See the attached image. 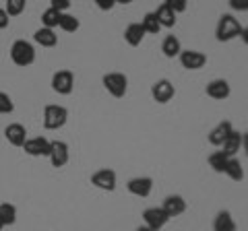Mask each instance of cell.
<instances>
[{"label": "cell", "mask_w": 248, "mask_h": 231, "mask_svg": "<svg viewBox=\"0 0 248 231\" xmlns=\"http://www.w3.org/2000/svg\"><path fill=\"white\" fill-rule=\"evenodd\" d=\"M215 37L217 42H230L236 40V37H242L246 42V27L240 25V21L234 14H221L219 21H217V29H215Z\"/></svg>", "instance_id": "6da1fadb"}, {"label": "cell", "mask_w": 248, "mask_h": 231, "mask_svg": "<svg viewBox=\"0 0 248 231\" xmlns=\"http://www.w3.org/2000/svg\"><path fill=\"white\" fill-rule=\"evenodd\" d=\"M11 60H13V64H17L21 68L31 66L35 62V48H33V43L27 42V40L13 42V45H11Z\"/></svg>", "instance_id": "7a4b0ae2"}, {"label": "cell", "mask_w": 248, "mask_h": 231, "mask_svg": "<svg viewBox=\"0 0 248 231\" xmlns=\"http://www.w3.org/2000/svg\"><path fill=\"white\" fill-rule=\"evenodd\" d=\"M68 120V110L64 105L50 103L44 107V128L46 130H60Z\"/></svg>", "instance_id": "3957f363"}, {"label": "cell", "mask_w": 248, "mask_h": 231, "mask_svg": "<svg viewBox=\"0 0 248 231\" xmlns=\"http://www.w3.org/2000/svg\"><path fill=\"white\" fill-rule=\"evenodd\" d=\"M102 83H104L108 93H110L112 97H116V99L124 97L126 91H128V76L124 72H108V74L102 76Z\"/></svg>", "instance_id": "277c9868"}, {"label": "cell", "mask_w": 248, "mask_h": 231, "mask_svg": "<svg viewBox=\"0 0 248 231\" xmlns=\"http://www.w3.org/2000/svg\"><path fill=\"white\" fill-rule=\"evenodd\" d=\"M52 89L58 95H71L75 89V74L68 68H60L52 74Z\"/></svg>", "instance_id": "5b68a950"}, {"label": "cell", "mask_w": 248, "mask_h": 231, "mask_svg": "<svg viewBox=\"0 0 248 231\" xmlns=\"http://www.w3.org/2000/svg\"><path fill=\"white\" fill-rule=\"evenodd\" d=\"M91 184L104 192H114L116 184H118V175H116L114 169L104 167V169H97L95 173H91Z\"/></svg>", "instance_id": "8992f818"}, {"label": "cell", "mask_w": 248, "mask_h": 231, "mask_svg": "<svg viewBox=\"0 0 248 231\" xmlns=\"http://www.w3.org/2000/svg\"><path fill=\"white\" fill-rule=\"evenodd\" d=\"M176 95V87L172 85V81H168V79H159V81H155L151 85V97H153V101H157V103H168V101H172Z\"/></svg>", "instance_id": "52a82bcc"}, {"label": "cell", "mask_w": 248, "mask_h": 231, "mask_svg": "<svg viewBox=\"0 0 248 231\" xmlns=\"http://www.w3.org/2000/svg\"><path fill=\"white\" fill-rule=\"evenodd\" d=\"M50 163L52 167H64L71 159V151H68V144L64 141H50Z\"/></svg>", "instance_id": "ba28073f"}, {"label": "cell", "mask_w": 248, "mask_h": 231, "mask_svg": "<svg viewBox=\"0 0 248 231\" xmlns=\"http://www.w3.org/2000/svg\"><path fill=\"white\" fill-rule=\"evenodd\" d=\"M178 58H180V64L186 71H201L207 64V56L199 50H182L178 54Z\"/></svg>", "instance_id": "9c48e42d"}, {"label": "cell", "mask_w": 248, "mask_h": 231, "mask_svg": "<svg viewBox=\"0 0 248 231\" xmlns=\"http://www.w3.org/2000/svg\"><path fill=\"white\" fill-rule=\"evenodd\" d=\"M21 149L25 151L29 157H48L50 155V141L46 136H33V138H27Z\"/></svg>", "instance_id": "30bf717a"}, {"label": "cell", "mask_w": 248, "mask_h": 231, "mask_svg": "<svg viewBox=\"0 0 248 231\" xmlns=\"http://www.w3.org/2000/svg\"><path fill=\"white\" fill-rule=\"evenodd\" d=\"M143 221H145L147 227H151V229H155V231H161V227L168 225L170 217L164 213V209H161V206H149V209L143 211Z\"/></svg>", "instance_id": "8fae6325"}, {"label": "cell", "mask_w": 248, "mask_h": 231, "mask_svg": "<svg viewBox=\"0 0 248 231\" xmlns=\"http://www.w3.org/2000/svg\"><path fill=\"white\" fill-rule=\"evenodd\" d=\"M126 190H128L133 196L147 198V196L151 194V190H153V180L149 178V175H139V178L128 180Z\"/></svg>", "instance_id": "7c38bea8"}, {"label": "cell", "mask_w": 248, "mask_h": 231, "mask_svg": "<svg viewBox=\"0 0 248 231\" xmlns=\"http://www.w3.org/2000/svg\"><path fill=\"white\" fill-rule=\"evenodd\" d=\"M205 93H207V97L217 99V101H223V99L230 97L232 87H230V83H228L226 79H213V81L207 83Z\"/></svg>", "instance_id": "4fadbf2b"}, {"label": "cell", "mask_w": 248, "mask_h": 231, "mask_svg": "<svg viewBox=\"0 0 248 231\" xmlns=\"http://www.w3.org/2000/svg\"><path fill=\"white\" fill-rule=\"evenodd\" d=\"M161 209H164V213L168 215L170 219L180 217V215L186 211V200L180 194H170V196L164 198V202H161Z\"/></svg>", "instance_id": "5bb4252c"}, {"label": "cell", "mask_w": 248, "mask_h": 231, "mask_svg": "<svg viewBox=\"0 0 248 231\" xmlns=\"http://www.w3.org/2000/svg\"><path fill=\"white\" fill-rule=\"evenodd\" d=\"M4 138L9 141V144H13V147H23L27 141V130L23 124H19V122H13V124H9L4 128Z\"/></svg>", "instance_id": "9a60e30c"}, {"label": "cell", "mask_w": 248, "mask_h": 231, "mask_svg": "<svg viewBox=\"0 0 248 231\" xmlns=\"http://www.w3.org/2000/svg\"><path fill=\"white\" fill-rule=\"evenodd\" d=\"M234 130V126H232V122L230 120H221L219 124H217L211 132L207 134V141L209 144H213V147H221V143L228 138V134Z\"/></svg>", "instance_id": "2e32d148"}, {"label": "cell", "mask_w": 248, "mask_h": 231, "mask_svg": "<svg viewBox=\"0 0 248 231\" xmlns=\"http://www.w3.org/2000/svg\"><path fill=\"white\" fill-rule=\"evenodd\" d=\"M242 147H244V134L238 132V130H232L226 141L221 143V151L226 153L228 157H236V153Z\"/></svg>", "instance_id": "e0dca14e"}, {"label": "cell", "mask_w": 248, "mask_h": 231, "mask_svg": "<svg viewBox=\"0 0 248 231\" xmlns=\"http://www.w3.org/2000/svg\"><path fill=\"white\" fill-rule=\"evenodd\" d=\"M153 14H155V19H157L159 25H161V27H166V29H172V27L176 25V21H178V19H176L178 14H176L172 9H170L168 4H164V2H161L157 9L153 11Z\"/></svg>", "instance_id": "ac0fdd59"}, {"label": "cell", "mask_w": 248, "mask_h": 231, "mask_svg": "<svg viewBox=\"0 0 248 231\" xmlns=\"http://www.w3.org/2000/svg\"><path fill=\"white\" fill-rule=\"evenodd\" d=\"M145 40V31L141 27V23H130L124 29V42H126L130 48H137V45H141Z\"/></svg>", "instance_id": "d6986e66"}, {"label": "cell", "mask_w": 248, "mask_h": 231, "mask_svg": "<svg viewBox=\"0 0 248 231\" xmlns=\"http://www.w3.org/2000/svg\"><path fill=\"white\" fill-rule=\"evenodd\" d=\"M213 231H238V225L230 211H219L213 219Z\"/></svg>", "instance_id": "ffe728a7"}, {"label": "cell", "mask_w": 248, "mask_h": 231, "mask_svg": "<svg viewBox=\"0 0 248 231\" xmlns=\"http://www.w3.org/2000/svg\"><path fill=\"white\" fill-rule=\"evenodd\" d=\"M33 42L42 48H54L58 43V35L54 33V29H48V27H40L37 31L33 33Z\"/></svg>", "instance_id": "44dd1931"}, {"label": "cell", "mask_w": 248, "mask_h": 231, "mask_svg": "<svg viewBox=\"0 0 248 231\" xmlns=\"http://www.w3.org/2000/svg\"><path fill=\"white\" fill-rule=\"evenodd\" d=\"M161 52H164L166 58H178V54L182 52V43L176 35H166L164 42H161Z\"/></svg>", "instance_id": "7402d4cb"}, {"label": "cell", "mask_w": 248, "mask_h": 231, "mask_svg": "<svg viewBox=\"0 0 248 231\" xmlns=\"http://www.w3.org/2000/svg\"><path fill=\"white\" fill-rule=\"evenodd\" d=\"M223 173H226L230 180H234V182H242L244 180V165L240 163V159L230 157L228 163H226V169H223Z\"/></svg>", "instance_id": "603a6c76"}, {"label": "cell", "mask_w": 248, "mask_h": 231, "mask_svg": "<svg viewBox=\"0 0 248 231\" xmlns=\"http://www.w3.org/2000/svg\"><path fill=\"white\" fill-rule=\"evenodd\" d=\"M0 221H2L4 227L15 225L17 223V206L13 202H2L0 204Z\"/></svg>", "instance_id": "cb8c5ba5"}, {"label": "cell", "mask_w": 248, "mask_h": 231, "mask_svg": "<svg viewBox=\"0 0 248 231\" xmlns=\"http://www.w3.org/2000/svg\"><path fill=\"white\" fill-rule=\"evenodd\" d=\"M58 27L62 29V31H66V33H75L77 29L81 27V21L77 19L75 14H71V13H62V14H60Z\"/></svg>", "instance_id": "d4e9b609"}, {"label": "cell", "mask_w": 248, "mask_h": 231, "mask_svg": "<svg viewBox=\"0 0 248 231\" xmlns=\"http://www.w3.org/2000/svg\"><path fill=\"white\" fill-rule=\"evenodd\" d=\"M228 159H230V157H228L223 151H215V153H211V155H209V167H211L213 172H217V173H223Z\"/></svg>", "instance_id": "484cf974"}, {"label": "cell", "mask_w": 248, "mask_h": 231, "mask_svg": "<svg viewBox=\"0 0 248 231\" xmlns=\"http://www.w3.org/2000/svg\"><path fill=\"white\" fill-rule=\"evenodd\" d=\"M141 27H143V31H145V33H149V35H157V33L161 31V25L157 23V19H155V14H153V13H145V14H143Z\"/></svg>", "instance_id": "4316f807"}, {"label": "cell", "mask_w": 248, "mask_h": 231, "mask_svg": "<svg viewBox=\"0 0 248 231\" xmlns=\"http://www.w3.org/2000/svg\"><path fill=\"white\" fill-rule=\"evenodd\" d=\"M25 6H27V0H6L4 13L9 14V17H19V14H23V11H25Z\"/></svg>", "instance_id": "83f0119b"}, {"label": "cell", "mask_w": 248, "mask_h": 231, "mask_svg": "<svg viewBox=\"0 0 248 231\" xmlns=\"http://www.w3.org/2000/svg\"><path fill=\"white\" fill-rule=\"evenodd\" d=\"M60 14L58 11H54V9H46L42 13V27H48V29H54V27H58V23H60Z\"/></svg>", "instance_id": "f1b7e54d"}, {"label": "cell", "mask_w": 248, "mask_h": 231, "mask_svg": "<svg viewBox=\"0 0 248 231\" xmlns=\"http://www.w3.org/2000/svg\"><path fill=\"white\" fill-rule=\"evenodd\" d=\"M15 112V103H13V99L11 95H6L0 91V116H4V114H13Z\"/></svg>", "instance_id": "f546056e"}, {"label": "cell", "mask_w": 248, "mask_h": 231, "mask_svg": "<svg viewBox=\"0 0 248 231\" xmlns=\"http://www.w3.org/2000/svg\"><path fill=\"white\" fill-rule=\"evenodd\" d=\"M164 4H168L176 14L178 13H184L186 6H188V0H164Z\"/></svg>", "instance_id": "4dcf8cb0"}, {"label": "cell", "mask_w": 248, "mask_h": 231, "mask_svg": "<svg viewBox=\"0 0 248 231\" xmlns=\"http://www.w3.org/2000/svg\"><path fill=\"white\" fill-rule=\"evenodd\" d=\"M50 9L58 11V13H68V9H71V0H50Z\"/></svg>", "instance_id": "1f68e13d"}, {"label": "cell", "mask_w": 248, "mask_h": 231, "mask_svg": "<svg viewBox=\"0 0 248 231\" xmlns=\"http://www.w3.org/2000/svg\"><path fill=\"white\" fill-rule=\"evenodd\" d=\"M232 11H238V13H246L248 11V0H228Z\"/></svg>", "instance_id": "d6a6232c"}, {"label": "cell", "mask_w": 248, "mask_h": 231, "mask_svg": "<svg viewBox=\"0 0 248 231\" xmlns=\"http://www.w3.org/2000/svg\"><path fill=\"white\" fill-rule=\"evenodd\" d=\"M93 2H95V6H97L99 11H112L114 6H116L114 0H93Z\"/></svg>", "instance_id": "836d02e7"}, {"label": "cell", "mask_w": 248, "mask_h": 231, "mask_svg": "<svg viewBox=\"0 0 248 231\" xmlns=\"http://www.w3.org/2000/svg\"><path fill=\"white\" fill-rule=\"evenodd\" d=\"M9 23H11V17L4 13V9H0V31L9 27Z\"/></svg>", "instance_id": "e575fe53"}, {"label": "cell", "mask_w": 248, "mask_h": 231, "mask_svg": "<svg viewBox=\"0 0 248 231\" xmlns=\"http://www.w3.org/2000/svg\"><path fill=\"white\" fill-rule=\"evenodd\" d=\"M114 2H116V4H133L135 0H114Z\"/></svg>", "instance_id": "d590c367"}, {"label": "cell", "mask_w": 248, "mask_h": 231, "mask_svg": "<svg viewBox=\"0 0 248 231\" xmlns=\"http://www.w3.org/2000/svg\"><path fill=\"white\" fill-rule=\"evenodd\" d=\"M135 231H155V229H151V227H147V225H143V227H137Z\"/></svg>", "instance_id": "8d00e7d4"}, {"label": "cell", "mask_w": 248, "mask_h": 231, "mask_svg": "<svg viewBox=\"0 0 248 231\" xmlns=\"http://www.w3.org/2000/svg\"><path fill=\"white\" fill-rule=\"evenodd\" d=\"M4 229V225H2V221H0V231H2Z\"/></svg>", "instance_id": "74e56055"}]
</instances>
